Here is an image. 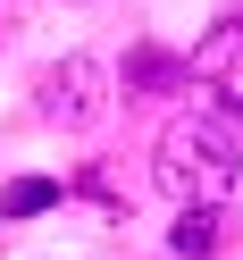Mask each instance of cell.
<instances>
[{"label": "cell", "mask_w": 243, "mask_h": 260, "mask_svg": "<svg viewBox=\"0 0 243 260\" xmlns=\"http://www.w3.org/2000/svg\"><path fill=\"white\" fill-rule=\"evenodd\" d=\"M159 185L176 193V202H226L243 176V151H235V126L218 118V109H185V118H168V135H159Z\"/></svg>", "instance_id": "6da1fadb"}, {"label": "cell", "mask_w": 243, "mask_h": 260, "mask_svg": "<svg viewBox=\"0 0 243 260\" xmlns=\"http://www.w3.org/2000/svg\"><path fill=\"white\" fill-rule=\"evenodd\" d=\"M101 109H109V76H101V59H59L51 76H42V118L51 126H67V135H92L101 126Z\"/></svg>", "instance_id": "7a4b0ae2"}, {"label": "cell", "mask_w": 243, "mask_h": 260, "mask_svg": "<svg viewBox=\"0 0 243 260\" xmlns=\"http://www.w3.org/2000/svg\"><path fill=\"white\" fill-rule=\"evenodd\" d=\"M226 235H235L226 202H185V210H176V226H168V252H176V260H218Z\"/></svg>", "instance_id": "3957f363"}, {"label": "cell", "mask_w": 243, "mask_h": 260, "mask_svg": "<svg viewBox=\"0 0 243 260\" xmlns=\"http://www.w3.org/2000/svg\"><path fill=\"white\" fill-rule=\"evenodd\" d=\"M235 68H243V0L226 9L218 25H210V42H201V51H193V76H201V84H226Z\"/></svg>", "instance_id": "277c9868"}, {"label": "cell", "mask_w": 243, "mask_h": 260, "mask_svg": "<svg viewBox=\"0 0 243 260\" xmlns=\"http://www.w3.org/2000/svg\"><path fill=\"white\" fill-rule=\"evenodd\" d=\"M185 84H193V59H168L159 42L126 51V92H185Z\"/></svg>", "instance_id": "5b68a950"}, {"label": "cell", "mask_w": 243, "mask_h": 260, "mask_svg": "<svg viewBox=\"0 0 243 260\" xmlns=\"http://www.w3.org/2000/svg\"><path fill=\"white\" fill-rule=\"evenodd\" d=\"M51 202H59V176H17V185L0 193V210H9V218H42Z\"/></svg>", "instance_id": "8992f818"}, {"label": "cell", "mask_w": 243, "mask_h": 260, "mask_svg": "<svg viewBox=\"0 0 243 260\" xmlns=\"http://www.w3.org/2000/svg\"><path fill=\"white\" fill-rule=\"evenodd\" d=\"M235 118H243V101H235Z\"/></svg>", "instance_id": "52a82bcc"}]
</instances>
